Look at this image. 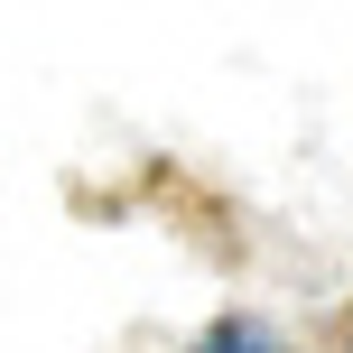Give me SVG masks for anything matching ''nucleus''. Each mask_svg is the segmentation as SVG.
<instances>
[{
    "mask_svg": "<svg viewBox=\"0 0 353 353\" xmlns=\"http://www.w3.org/2000/svg\"><path fill=\"white\" fill-rule=\"evenodd\" d=\"M195 353H279V335H270L261 316H223V325H205Z\"/></svg>",
    "mask_w": 353,
    "mask_h": 353,
    "instance_id": "obj_1",
    "label": "nucleus"
}]
</instances>
